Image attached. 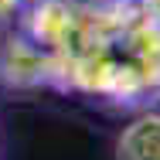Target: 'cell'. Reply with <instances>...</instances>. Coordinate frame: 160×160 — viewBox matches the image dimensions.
<instances>
[{
    "mask_svg": "<svg viewBox=\"0 0 160 160\" xmlns=\"http://www.w3.org/2000/svg\"><path fill=\"white\" fill-rule=\"evenodd\" d=\"M116 160H160V112H140L119 133Z\"/></svg>",
    "mask_w": 160,
    "mask_h": 160,
    "instance_id": "3957f363",
    "label": "cell"
},
{
    "mask_svg": "<svg viewBox=\"0 0 160 160\" xmlns=\"http://www.w3.org/2000/svg\"><path fill=\"white\" fill-rule=\"evenodd\" d=\"M136 3H140V10L147 14V21L160 31V0H136Z\"/></svg>",
    "mask_w": 160,
    "mask_h": 160,
    "instance_id": "277c9868",
    "label": "cell"
},
{
    "mask_svg": "<svg viewBox=\"0 0 160 160\" xmlns=\"http://www.w3.org/2000/svg\"><path fill=\"white\" fill-rule=\"evenodd\" d=\"M0 78L10 89H58V62L51 51L38 48L28 34H10L0 48Z\"/></svg>",
    "mask_w": 160,
    "mask_h": 160,
    "instance_id": "6da1fadb",
    "label": "cell"
},
{
    "mask_svg": "<svg viewBox=\"0 0 160 160\" xmlns=\"http://www.w3.org/2000/svg\"><path fill=\"white\" fill-rule=\"evenodd\" d=\"M75 24H78L75 0H34L24 14L21 34H28L38 48L58 58L75 38Z\"/></svg>",
    "mask_w": 160,
    "mask_h": 160,
    "instance_id": "7a4b0ae2",
    "label": "cell"
}]
</instances>
